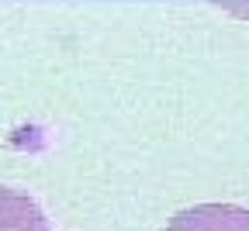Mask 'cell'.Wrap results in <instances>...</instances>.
<instances>
[{
	"instance_id": "6da1fadb",
	"label": "cell",
	"mask_w": 249,
	"mask_h": 231,
	"mask_svg": "<svg viewBox=\"0 0 249 231\" xmlns=\"http://www.w3.org/2000/svg\"><path fill=\"white\" fill-rule=\"evenodd\" d=\"M163 231H249V207L194 204V207L177 211Z\"/></svg>"
},
{
	"instance_id": "7a4b0ae2",
	"label": "cell",
	"mask_w": 249,
	"mask_h": 231,
	"mask_svg": "<svg viewBox=\"0 0 249 231\" xmlns=\"http://www.w3.org/2000/svg\"><path fill=\"white\" fill-rule=\"evenodd\" d=\"M0 231H52V224L28 193L0 186Z\"/></svg>"
}]
</instances>
